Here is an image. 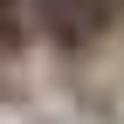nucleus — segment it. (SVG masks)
I'll return each instance as SVG.
<instances>
[{
	"label": "nucleus",
	"mask_w": 124,
	"mask_h": 124,
	"mask_svg": "<svg viewBox=\"0 0 124 124\" xmlns=\"http://www.w3.org/2000/svg\"><path fill=\"white\" fill-rule=\"evenodd\" d=\"M110 7H124V0H110Z\"/></svg>",
	"instance_id": "2"
},
{
	"label": "nucleus",
	"mask_w": 124,
	"mask_h": 124,
	"mask_svg": "<svg viewBox=\"0 0 124 124\" xmlns=\"http://www.w3.org/2000/svg\"><path fill=\"white\" fill-rule=\"evenodd\" d=\"M28 41V21H21V7H0V55H14Z\"/></svg>",
	"instance_id": "1"
}]
</instances>
